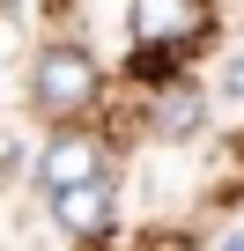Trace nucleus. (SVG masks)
I'll use <instances>...</instances> for the list:
<instances>
[{"instance_id": "obj_1", "label": "nucleus", "mask_w": 244, "mask_h": 251, "mask_svg": "<svg viewBox=\"0 0 244 251\" xmlns=\"http://www.w3.org/2000/svg\"><path fill=\"white\" fill-rule=\"evenodd\" d=\"M96 96H104V59H96V45H89V37L59 30V37H45V45L30 52V111L52 126V133H67V126H89Z\"/></svg>"}, {"instance_id": "obj_2", "label": "nucleus", "mask_w": 244, "mask_h": 251, "mask_svg": "<svg viewBox=\"0 0 244 251\" xmlns=\"http://www.w3.org/2000/svg\"><path fill=\"white\" fill-rule=\"evenodd\" d=\"M96 177H118L111 170V141L96 133V126H67V133H52L37 148V185L45 200L52 192H74V185H96Z\"/></svg>"}, {"instance_id": "obj_3", "label": "nucleus", "mask_w": 244, "mask_h": 251, "mask_svg": "<svg viewBox=\"0 0 244 251\" xmlns=\"http://www.w3.org/2000/svg\"><path fill=\"white\" fill-rule=\"evenodd\" d=\"M126 23H134V59H141V52H185V45H200V37L215 30V15L192 8V0H170V8L156 0V8H134Z\"/></svg>"}, {"instance_id": "obj_4", "label": "nucleus", "mask_w": 244, "mask_h": 251, "mask_svg": "<svg viewBox=\"0 0 244 251\" xmlns=\"http://www.w3.org/2000/svg\"><path fill=\"white\" fill-rule=\"evenodd\" d=\"M45 207H52V229H59V236L89 244V236H104V229L118 222V177H96V185H74V192H52Z\"/></svg>"}, {"instance_id": "obj_5", "label": "nucleus", "mask_w": 244, "mask_h": 251, "mask_svg": "<svg viewBox=\"0 0 244 251\" xmlns=\"http://www.w3.org/2000/svg\"><path fill=\"white\" fill-rule=\"evenodd\" d=\"M148 133H156V141H200V133H207V96H200L192 81L156 89V103H148Z\"/></svg>"}, {"instance_id": "obj_6", "label": "nucleus", "mask_w": 244, "mask_h": 251, "mask_svg": "<svg viewBox=\"0 0 244 251\" xmlns=\"http://www.w3.org/2000/svg\"><path fill=\"white\" fill-rule=\"evenodd\" d=\"M215 96H222V103H244V45L222 59V74H215Z\"/></svg>"}, {"instance_id": "obj_7", "label": "nucleus", "mask_w": 244, "mask_h": 251, "mask_svg": "<svg viewBox=\"0 0 244 251\" xmlns=\"http://www.w3.org/2000/svg\"><path fill=\"white\" fill-rule=\"evenodd\" d=\"M229 251H244V236H237V244H229Z\"/></svg>"}]
</instances>
